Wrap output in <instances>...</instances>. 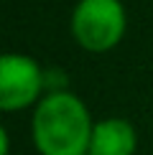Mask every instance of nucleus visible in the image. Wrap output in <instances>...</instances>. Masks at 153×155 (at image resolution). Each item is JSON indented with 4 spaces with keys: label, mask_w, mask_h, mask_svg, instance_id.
<instances>
[{
    "label": "nucleus",
    "mask_w": 153,
    "mask_h": 155,
    "mask_svg": "<svg viewBox=\"0 0 153 155\" xmlns=\"http://www.w3.org/2000/svg\"><path fill=\"white\" fill-rule=\"evenodd\" d=\"M92 130L84 102L72 92H51L33 109L31 132L41 155H87Z\"/></svg>",
    "instance_id": "nucleus-1"
},
{
    "label": "nucleus",
    "mask_w": 153,
    "mask_h": 155,
    "mask_svg": "<svg viewBox=\"0 0 153 155\" xmlns=\"http://www.w3.org/2000/svg\"><path fill=\"white\" fill-rule=\"evenodd\" d=\"M72 33L87 51H110L125 33V10L120 0H79L72 15Z\"/></svg>",
    "instance_id": "nucleus-2"
},
{
    "label": "nucleus",
    "mask_w": 153,
    "mask_h": 155,
    "mask_svg": "<svg viewBox=\"0 0 153 155\" xmlns=\"http://www.w3.org/2000/svg\"><path fill=\"white\" fill-rule=\"evenodd\" d=\"M41 66L23 54H5L0 59V109L15 112L33 104L43 87Z\"/></svg>",
    "instance_id": "nucleus-3"
},
{
    "label": "nucleus",
    "mask_w": 153,
    "mask_h": 155,
    "mask_svg": "<svg viewBox=\"0 0 153 155\" xmlns=\"http://www.w3.org/2000/svg\"><path fill=\"white\" fill-rule=\"evenodd\" d=\"M135 150V130L127 120L110 117L94 125L87 155H133Z\"/></svg>",
    "instance_id": "nucleus-4"
},
{
    "label": "nucleus",
    "mask_w": 153,
    "mask_h": 155,
    "mask_svg": "<svg viewBox=\"0 0 153 155\" xmlns=\"http://www.w3.org/2000/svg\"><path fill=\"white\" fill-rule=\"evenodd\" d=\"M0 155H8V130H0Z\"/></svg>",
    "instance_id": "nucleus-5"
}]
</instances>
